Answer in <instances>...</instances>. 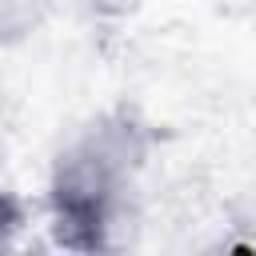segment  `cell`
I'll return each instance as SVG.
<instances>
[{"mask_svg":"<svg viewBox=\"0 0 256 256\" xmlns=\"http://www.w3.org/2000/svg\"><path fill=\"white\" fill-rule=\"evenodd\" d=\"M152 124L136 108H104L88 116L56 148L48 168V232L68 252H108L124 228L148 156Z\"/></svg>","mask_w":256,"mask_h":256,"instance_id":"6da1fadb","label":"cell"},{"mask_svg":"<svg viewBox=\"0 0 256 256\" xmlns=\"http://www.w3.org/2000/svg\"><path fill=\"white\" fill-rule=\"evenodd\" d=\"M48 0H0V48H16L40 32Z\"/></svg>","mask_w":256,"mask_h":256,"instance_id":"7a4b0ae2","label":"cell"},{"mask_svg":"<svg viewBox=\"0 0 256 256\" xmlns=\"http://www.w3.org/2000/svg\"><path fill=\"white\" fill-rule=\"evenodd\" d=\"M24 228H28V204H24V196L0 184V252L16 248V240L24 236Z\"/></svg>","mask_w":256,"mask_h":256,"instance_id":"3957f363","label":"cell"}]
</instances>
